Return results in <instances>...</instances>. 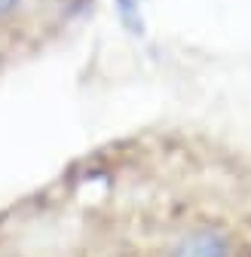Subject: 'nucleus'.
<instances>
[{
	"label": "nucleus",
	"mask_w": 251,
	"mask_h": 257,
	"mask_svg": "<svg viewBox=\"0 0 251 257\" xmlns=\"http://www.w3.org/2000/svg\"><path fill=\"white\" fill-rule=\"evenodd\" d=\"M116 13H119V22L129 28L132 34H144V22H141V13H138L135 0H116Z\"/></svg>",
	"instance_id": "obj_2"
},
{
	"label": "nucleus",
	"mask_w": 251,
	"mask_h": 257,
	"mask_svg": "<svg viewBox=\"0 0 251 257\" xmlns=\"http://www.w3.org/2000/svg\"><path fill=\"white\" fill-rule=\"evenodd\" d=\"M22 0H0V19H10L13 13H19Z\"/></svg>",
	"instance_id": "obj_3"
},
{
	"label": "nucleus",
	"mask_w": 251,
	"mask_h": 257,
	"mask_svg": "<svg viewBox=\"0 0 251 257\" xmlns=\"http://www.w3.org/2000/svg\"><path fill=\"white\" fill-rule=\"evenodd\" d=\"M10 257H16V254H10Z\"/></svg>",
	"instance_id": "obj_4"
},
{
	"label": "nucleus",
	"mask_w": 251,
	"mask_h": 257,
	"mask_svg": "<svg viewBox=\"0 0 251 257\" xmlns=\"http://www.w3.org/2000/svg\"><path fill=\"white\" fill-rule=\"evenodd\" d=\"M233 248H230V239L221 227H193L190 233H184L175 248H172V257H230Z\"/></svg>",
	"instance_id": "obj_1"
}]
</instances>
